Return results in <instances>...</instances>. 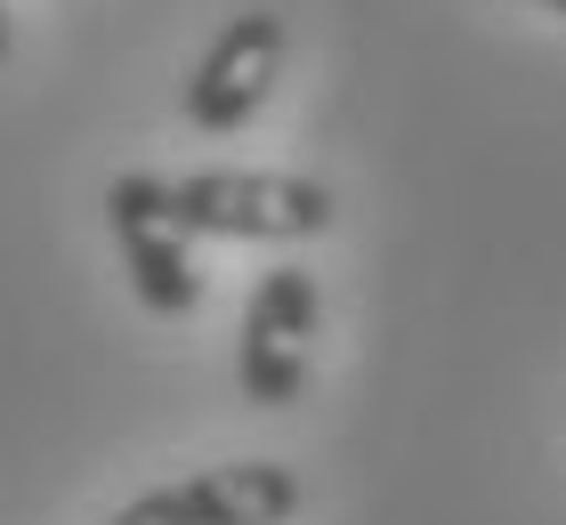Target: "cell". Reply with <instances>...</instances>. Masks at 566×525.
<instances>
[{
	"label": "cell",
	"instance_id": "2",
	"mask_svg": "<svg viewBox=\"0 0 566 525\" xmlns=\"http://www.w3.org/2000/svg\"><path fill=\"white\" fill-rule=\"evenodd\" d=\"M316 275L300 267V259H283V267H268L260 283H251L243 300V356H235V380L243 397L260 412H283L300 405L307 388V339H316Z\"/></svg>",
	"mask_w": 566,
	"mask_h": 525
},
{
	"label": "cell",
	"instance_id": "7",
	"mask_svg": "<svg viewBox=\"0 0 566 525\" xmlns=\"http://www.w3.org/2000/svg\"><path fill=\"white\" fill-rule=\"evenodd\" d=\"M9 41H17V33H9V0H0V57H9Z\"/></svg>",
	"mask_w": 566,
	"mask_h": 525
},
{
	"label": "cell",
	"instance_id": "8",
	"mask_svg": "<svg viewBox=\"0 0 566 525\" xmlns=\"http://www.w3.org/2000/svg\"><path fill=\"white\" fill-rule=\"evenodd\" d=\"M551 9H566V0H551Z\"/></svg>",
	"mask_w": 566,
	"mask_h": 525
},
{
	"label": "cell",
	"instance_id": "1",
	"mask_svg": "<svg viewBox=\"0 0 566 525\" xmlns=\"http://www.w3.org/2000/svg\"><path fill=\"white\" fill-rule=\"evenodd\" d=\"M178 234H219V243H307L340 219L324 178L300 170H195L163 178Z\"/></svg>",
	"mask_w": 566,
	"mask_h": 525
},
{
	"label": "cell",
	"instance_id": "5",
	"mask_svg": "<svg viewBox=\"0 0 566 525\" xmlns=\"http://www.w3.org/2000/svg\"><path fill=\"white\" fill-rule=\"evenodd\" d=\"M170 525H283L300 510V477L283 461H219L154 493Z\"/></svg>",
	"mask_w": 566,
	"mask_h": 525
},
{
	"label": "cell",
	"instance_id": "6",
	"mask_svg": "<svg viewBox=\"0 0 566 525\" xmlns=\"http://www.w3.org/2000/svg\"><path fill=\"white\" fill-rule=\"evenodd\" d=\"M106 525H170V517H163V502H154V493H138V502H130V510H114Z\"/></svg>",
	"mask_w": 566,
	"mask_h": 525
},
{
	"label": "cell",
	"instance_id": "3",
	"mask_svg": "<svg viewBox=\"0 0 566 525\" xmlns=\"http://www.w3.org/2000/svg\"><path fill=\"white\" fill-rule=\"evenodd\" d=\"M106 227L122 243V267H130V292L154 315H187L202 300V275H195V251L170 219V195L154 170H122L106 187Z\"/></svg>",
	"mask_w": 566,
	"mask_h": 525
},
{
	"label": "cell",
	"instance_id": "4",
	"mask_svg": "<svg viewBox=\"0 0 566 525\" xmlns=\"http://www.w3.org/2000/svg\"><path fill=\"white\" fill-rule=\"evenodd\" d=\"M283 57H292V33H283L275 9L227 17V33L202 49L195 73H187V114H195V129H243L275 97Z\"/></svg>",
	"mask_w": 566,
	"mask_h": 525
}]
</instances>
